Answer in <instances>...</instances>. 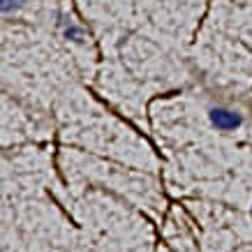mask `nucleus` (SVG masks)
<instances>
[{
	"label": "nucleus",
	"mask_w": 252,
	"mask_h": 252,
	"mask_svg": "<svg viewBox=\"0 0 252 252\" xmlns=\"http://www.w3.org/2000/svg\"><path fill=\"white\" fill-rule=\"evenodd\" d=\"M211 123H213L218 130H236L238 125H241V116L236 111H231V109H211Z\"/></svg>",
	"instance_id": "nucleus-1"
},
{
	"label": "nucleus",
	"mask_w": 252,
	"mask_h": 252,
	"mask_svg": "<svg viewBox=\"0 0 252 252\" xmlns=\"http://www.w3.org/2000/svg\"><path fill=\"white\" fill-rule=\"evenodd\" d=\"M12 7H19V0H2V12L7 14V12H12Z\"/></svg>",
	"instance_id": "nucleus-2"
}]
</instances>
